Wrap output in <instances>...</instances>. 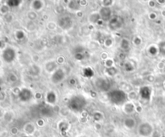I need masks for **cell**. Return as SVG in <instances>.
Wrapping results in <instances>:
<instances>
[{"label": "cell", "instance_id": "cell-1", "mask_svg": "<svg viewBox=\"0 0 165 137\" xmlns=\"http://www.w3.org/2000/svg\"><path fill=\"white\" fill-rule=\"evenodd\" d=\"M86 104H87V102H86L85 98L82 96L78 95L71 98V100H69V106L72 110H73L75 112H80L84 109Z\"/></svg>", "mask_w": 165, "mask_h": 137}, {"label": "cell", "instance_id": "cell-2", "mask_svg": "<svg viewBox=\"0 0 165 137\" xmlns=\"http://www.w3.org/2000/svg\"><path fill=\"white\" fill-rule=\"evenodd\" d=\"M108 98L111 103L116 105H121L127 100V96L124 91L121 90H114L108 94Z\"/></svg>", "mask_w": 165, "mask_h": 137}, {"label": "cell", "instance_id": "cell-3", "mask_svg": "<svg viewBox=\"0 0 165 137\" xmlns=\"http://www.w3.org/2000/svg\"><path fill=\"white\" fill-rule=\"evenodd\" d=\"M139 134L142 135L143 136H148L152 131V128H151V126L149 124L143 123L139 126Z\"/></svg>", "mask_w": 165, "mask_h": 137}, {"label": "cell", "instance_id": "cell-4", "mask_svg": "<svg viewBox=\"0 0 165 137\" xmlns=\"http://www.w3.org/2000/svg\"><path fill=\"white\" fill-rule=\"evenodd\" d=\"M64 78H65V72L62 69L59 68L54 72V74L52 76V81L54 84H57L62 81Z\"/></svg>", "mask_w": 165, "mask_h": 137}, {"label": "cell", "instance_id": "cell-5", "mask_svg": "<svg viewBox=\"0 0 165 137\" xmlns=\"http://www.w3.org/2000/svg\"><path fill=\"white\" fill-rule=\"evenodd\" d=\"M122 25V23L121 19L119 18H113L110 20L109 22V27L112 30V31H116L118 28H120Z\"/></svg>", "mask_w": 165, "mask_h": 137}, {"label": "cell", "instance_id": "cell-6", "mask_svg": "<svg viewBox=\"0 0 165 137\" xmlns=\"http://www.w3.org/2000/svg\"><path fill=\"white\" fill-rule=\"evenodd\" d=\"M97 87L101 91H107L110 87V84L104 79H98L95 83Z\"/></svg>", "mask_w": 165, "mask_h": 137}, {"label": "cell", "instance_id": "cell-7", "mask_svg": "<svg viewBox=\"0 0 165 137\" xmlns=\"http://www.w3.org/2000/svg\"><path fill=\"white\" fill-rule=\"evenodd\" d=\"M59 26L63 29L65 30H67L69 29L70 27L72 26V21L71 19L68 18V17H64L62 19H60L59 20Z\"/></svg>", "mask_w": 165, "mask_h": 137}, {"label": "cell", "instance_id": "cell-8", "mask_svg": "<svg viewBox=\"0 0 165 137\" xmlns=\"http://www.w3.org/2000/svg\"><path fill=\"white\" fill-rule=\"evenodd\" d=\"M100 17L103 20H109L111 17V11L108 7L102 8L100 11Z\"/></svg>", "mask_w": 165, "mask_h": 137}, {"label": "cell", "instance_id": "cell-9", "mask_svg": "<svg viewBox=\"0 0 165 137\" xmlns=\"http://www.w3.org/2000/svg\"><path fill=\"white\" fill-rule=\"evenodd\" d=\"M140 96L143 98V100H149L151 96V90L148 87H141L140 91Z\"/></svg>", "mask_w": 165, "mask_h": 137}, {"label": "cell", "instance_id": "cell-10", "mask_svg": "<svg viewBox=\"0 0 165 137\" xmlns=\"http://www.w3.org/2000/svg\"><path fill=\"white\" fill-rule=\"evenodd\" d=\"M19 96L21 98V100H23V101H28L31 99L32 97L31 92L28 89H23L21 91V93L19 95Z\"/></svg>", "mask_w": 165, "mask_h": 137}, {"label": "cell", "instance_id": "cell-11", "mask_svg": "<svg viewBox=\"0 0 165 137\" xmlns=\"http://www.w3.org/2000/svg\"><path fill=\"white\" fill-rule=\"evenodd\" d=\"M47 101L49 103H55L56 101V94L53 91H50L47 95Z\"/></svg>", "mask_w": 165, "mask_h": 137}, {"label": "cell", "instance_id": "cell-12", "mask_svg": "<svg viewBox=\"0 0 165 137\" xmlns=\"http://www.w3.org/2000/svg\"><path fill=\"white\" fill-rule=\"evenodd\" d=\"M83 75L87 78H90L94 75V71L90 67H86L83 70Z\"/></svg>", "mask_w": 165, "mask_h": 137}, {"label": "cell", "instance_id": "cell-13", "mask_svg": "<svg viewBox=\"0 0 165 137\" xmlns=\"http://www.w3.org/2000/svg\"><path fill=\"white\" fill-rule=\"evenodd\" d=\"M134 124H135V122H134V120L133 119H127L126 121H125V124H126V126L129 128H133Z\"/></svg>", "mask_w": 165, "mask_h": 137}, {"label": "cell", "instance_id": "cell-14", "mask_svg": "<svg viewBox=\"0 0 165 137\" xmlns=\"http://www.w3.org/2000/svg\"><path fill=\"white\" fill-rule=\"evenodd\" d=\"M117 69L115 68V67H109V68L106 69V72L108 74V75H110V76H113V75H115L116 73H117Z\"/></svg>", "mask_w": 165, "mask_h": 137}, {"label": "cell", "instance_id": "cell-15", "mask_svg": "<svg viewBox=\"0 0 165 137\" xmlns=\"http://www.w3.org/2000/svg\"><path fill=\"white\" fill-rule=\"evenodd\" d=\"M121 47L123 50H127L129 48V42L127 39H122L121 43Z\"/></svg>", "mask_w": 165, "mask_h": 137}, {"label": "cell", "instance_id": "cell-16", "mask_svg": "<svg viewBox=\"0 0 165 137\" xmlns=\"http://www.w3.org/2000/svg\"><path fill=\"white\" fill-rule=\"evenodd\" d=\"M134 106H132L131 107H128V105H126L125 107V112H127V114H131V112H134Z\"/></svg>", "mask_w": 165, "mask_h": 137}, {"label": "cell", "instance_id": "cell-17", "mask_svg": "<svg viewBox=\"0 0 165 137\" xmlns=\"http://www.w3.org/2000/svg\"><path fill=\"white\" fill-rule=\"evenodd\" d=\"M94 119H95V120H100L102 118V115L100 114V112H97L94 114Z\"/></svg>", "mask_w": 165, "mask_h": 137}, {"label": "cell", "instance_id": "cell-18", "mask_svg": "<svg viewBox=\"0 0 165 137\" xmlns=\"http://www.w3.org/2000/svg\"><path fill=\"white\" fill-rule=\"evenodd\" d=\"M140 43H141V40L139 39V38H135L134 39V44H135L136 45H139Z\"/></svg>", "mask_w": 165, "mask_h": 137}]
</instances>
